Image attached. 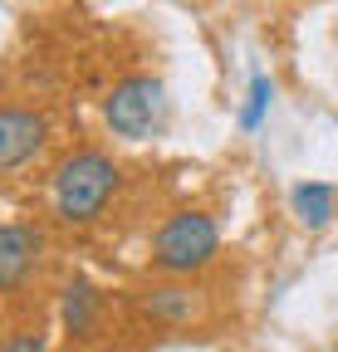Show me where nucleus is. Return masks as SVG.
I'll return each mask as SVG.
<instances>
[{"label": "nucleus", "instance_id": "1", "mask_svg": "<svg viewBox=\"0 0 338 352\" xmlns=\"http://www.w3.org/2000/svg\"><path fill=\"white\" fill-rule=\"evenodd\" d=\"M123 186H128V171L108 147H69L54 166H50V186H45V210L50 226L59 230H94L113 215Z\"/></svg>", "mask_w": 338, "mask_h": 352}, {"label": "nucleus", "instance_id": "2", "mask_svg": "<svg viewBox=\"0 0 338 352\" xmlns=\"http://www.w3.org/2000/svg\"><path fill=\"white\" fill-rule=\"evenodd\" d=\"M221 259V220L206 206H177L147 235V270L167 279H201Z\"/></svg>", "mask_w": 338, "mask_h": 352}, {"label": "nucleus", "instance_id": "3", "mask_svg": "<svg viewBox=\"0 0 338 352\" xmlns=\"http://www.w3.org/2000/svg\"><path fill=\"white\" fill-rule=\"evenodd\" d=\"M98 118L108 127V138L118 142H157L167 122H172V98H167V83L147 69L113 78V88L98 103Z\"/></svg>", "mask_w": 338, "mask_h": 352}, {"label": "nucleus", "instance_id": "4", "mask_svg": "<svg viewBox=\"0 0 338 352\" xmlns=\"http://www.w3.org/2000/svg\"><path fill=\"white\" fill-rule=\"evenodd\" d=\"M54 147V118L39 103L0 98V186L34 171Z\"/></svg>", "mask_w": 338, "mask_h": 352}, {"label": "nucleus", "instance_id": "5", "mask_svg": "<svg viewBox=\"0 0 338 352\" xmlns=\"http://www.w3.org/2000/svg\"><path fill=\"white\" fill-rule=\"evenodd\" d=\"M50 270V226L0 220V298H25Z\"/></svg>", "mask_w": 338, "mask_h": 352}, {"label": "nucleus", "instance_id": "6", "mask_svg": "<svg viewBox=\"0 0 338 352\" xmlns=\"http://www.w3.org/2000/svg\"><path fill=\"white\" fill-rule=\"evenodd\" d=\"M128 308L133 318L157 328V333H182L191 323L206 318V294L191 284V279H167V274H152L142 279L133 294H128Z\"/></svg>", "mask_w": 338, "mask_h": 352}, {"label": "nucleus", "instance_id": "7", "mask_svg": "<svg viewBox=\"0 0 338 352\" xmlns=\"http://www.w3.org/2000/svg\"><path fill=\"white\" fill-rule=\"evenodd\" d=\"M54 323L74 347H89L108 333V289L89 274H69L54 294Z\"/></svg>", "mask_w": 338, "mask_h": 352}, {"label": "nucleus", "instance_id": "8", "mask_svg": "<svg viewBox=\"0 0 338 352\" xmlns=\"http://www.w3.org/2000/svg\"><path fill=\"white\" fill-rule=\"evenodd\" d=\"M289 215H294V226L319 235L333 226V215H338V186L333 182H294L289 186Z\"/></svg>", "mask_w": 338, "mask_h": 352}, {"label": "nucleus", "instance_id": "9", "mask_svg": "<svg viewBox=\"0 0 338 352\" xmlns=\"http://www.w3.org/2000/svg\"><path fill=\"white\" fill-rule=\"evenodd\" d=\"M275 94H279L275 74H265V69H255V74H250V83H245V98H240V108H235V127L245 132V138H255V132L270 122Z\"/></svg>", "mask_w": 338, "mask_h": 352}, {"label": "nucleus", "instance_id": "10", "mask_svg": "<svg viewBox=\"0 0 338 352\" xmlns=\"http://www.w3.org/2000/svg\"><path fill=\"white\" fill-rule=\"evenodd\" d=\"M0 352H54V347H50V338L39 328H10L0 338Z\"/></svg>", "mask_w": 338, "mask_h": 352}, {"label": "nucleus", "instance_id": "11", "mask_svg": "<svg viewBox=\"0 0 338 352\" xmlns=\"http://www.w3.org/2000/svg\"><path fill=\"white\" fill-rule=\"evenodd\" d=\"M0 94H6V78H0Z\"/></svg>", "mask_w": 338, "mask_h": 352}]
</instances>
